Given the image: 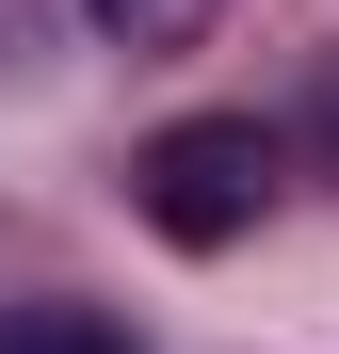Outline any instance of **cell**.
Here are the masks:
<instances>
[{"instance_id": "1", "label": "cell", "mask_w": 339, "mask_h": 354, "mask_svg": "<svg viewBox=\"0 0 339 354\" xmlns=\"http://www.w3.org/2000/svg\"><path fill=\"white\" fill-rule=\"evenodd\" d=\"M130 209H146L178 258L259 242V209H275V129H259V113H178V129H146V161H130Z\"/></svg>"}, {"instance_id": "2", "label": "cell", "mask_w": 339, "mask_h": 354, "mask_svg": "<svg viewBox=\"0 0 339 354\" xmlns=\"http://www.w3.org/2000/svg\"><path fill=\"white\" fill-rule=\"evenodd\" d=\"M0 354H146L113 306H65V290H33V306H0Z\"/></svg>"}, {"instance_id": "3", "label": "cell", "mask_w": 339, "mask_h": 354, "mask_svg": "<svg viewBox=\"0 0 339 354\" xmlns=\"http://www.w3.org/2000/svg\"><path fill=\"white\" fill-rule=\"evenodd\" d=\"M81 17H97L113 48H194V32L226 17V0H81Z\"/></svg>"}]
</instances>
